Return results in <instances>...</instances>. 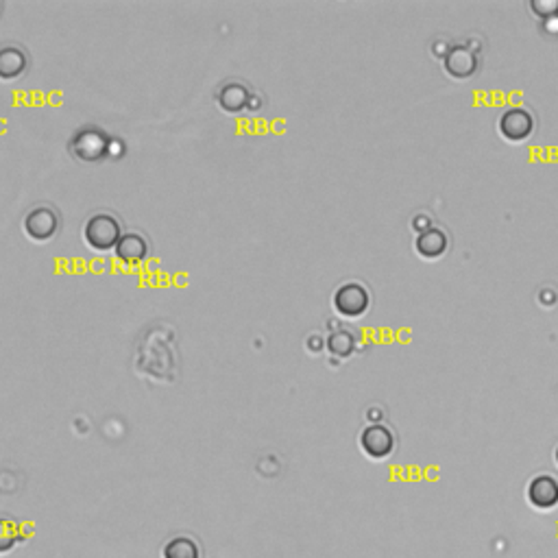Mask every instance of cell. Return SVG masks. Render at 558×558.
I'll use <instances>...</instances> for the list:
<instances>
[{"mask_svg":"<svg viewBox=\"0 0 558 558\" xmlns=\"http://www.w3.org/2000/svg\"><path fill=\"white\" fill-rule=\"evenodd\" d=\"M83 238L96 251H110L116 249L120 240V220L110 212L92 214L83 227Z\"/></svg>","mask_w":558,"mask_h":558,"instance_id":"obj_1","label":"cell"},{"mask_svg":"<svg viewBox=\"0 0 558 558\" xmlns=\"http://www.w3.org/2000/svg\"><path fill=\"white\" fill-rule=\"evenodd\" d=\"M332 306H334V310L339 312L341 316L356 319V316H362L369 310L371 295L360 282H347L334 291Z\"/></svg>","mask_w":558,"mask_h":558,"instance_id":"obj_2","label":"cell"},{"mask_svg":"<svg viewBox=\"0 0 558 558\" xmlns=\"http://www.w3.org/2000/svg\"><path fill=\"white\" fill-rule=\"evenodd\" d=\"M499 135L508 142H523L535 131V119L526 107H508L497 120Z\"/></svg>","mask_w":558,"mask_h":558,"instance_id":"obj_3","label":"cell"},{"mask_svg":"<svg viewBox=\"0 0 558 558\" xmlns=\"http://www.w3.org/2000/svg\"><path fill=\"white\" fill-rule=\"evenodd\" d=\"M395 434L393 430L382 423H371L362 430L360 447L362 452L373 460H384L395 452Z\"/></svg>","mask_w":558,"mask_h":558,"instance_id":"obj_4","label":"cell"},{"mask_svg":"<svg viewBox=\"0 0 558 558\" xmlns=\"http://www.w3.org/2000/svg\"><path fill=\"white\" fill-rule=\"evenodd\" d=\"M22 227L27 232V236L36 242H46L57 234L60 227V218H57L55 209L48 208V205H37L31 212L27 214L22 220Z\"/></svg>","mask_w":558,"mask_h":558,"instance_id":"obj_5","label":"cell"},{"mask_svg":"<svg viewBox=\"0 0 558 558\" xmlns=\"http://www.w3.org/2000/svg\"><path fill=\"white\" fill-rule=\"evenodd\" d=\"M526 499L537 511H552L558 506V480L550 473H541L528 482Z\"/></svg>","mask_w":558,"mask_h":558,"instance_id":"obj_6","label":"cell"},{"mask_svg":"<svg viewBox=\"0 0 558 558\" xmlns=\"http://www.w3.org/2000/svg\"><path fill=\"white\" fill-rule=\"evenodd\" d=\"M480 60L478 53L469 46H449V51L443 57V68L454 79H469L478 72Z\"/></svg>","mask_w":558,"mask_h":558,"instance_id":"obj_7","label":"cell"},{"mask_svg":"<svg viewBox=\"0 0 558 558\" xmlns=\"http://www.w3.org/2000/svg\"><path fill=\"white\" fill-rule=\"evenodd\" d=\"M447 247H449V238L440 227H430L428 232L419 234L417 240H414V251H417L423 259L443 258L445 251H447Z\"/></svg>","mask_w":558,"mask_h":558,"instance_id":"obj_8","label":"cell"},{"mask_svg":"<svg viewBox=\"0 0 558 558\" xmlns=\"http://www.w3.org/2000/svg\"><path fill=\"white\" fill-rule=\"evenodd\" d=\"M27 68V53L21 46H3L0 48V79L13 81L22 75Z\"/></svg>","mask_w":558,"mask_h":558,"instance_id":"obj_9","label":"cell"},{"mask_svg":"<svg viewBox=\"0 0 558 558\" xmlns=\"http://www.w3.org/2000/svg\"><path fill=\"white\" fill-rule=\"evenodd\" d=\"M114 253L116 258L122 259V262H140V259H144L146 253H149V242H146L144 236H140V234L135 232L122 234Z\"/></svg>","mask_w":558,"mask_h":558,"instance_id":"obj_10","label":"cell"},{"mask_svg":"<svg viewBox=\"0 0 558 558\" xmlns=\"http://www.w3.org/2000/svg\"><path fill=\"white\" fill-rule=\"evenodd\" d=\"M247 101L249 90L244 86H240V83H229V86H225L218 94L220 107L227 111H240L247 105Z\"/></svg>","mask_w":558,"mask_h":558,"instance_id":"obj_11","label":"cell"},{"mask_svg":"<svg viewBox=\"0 0 558 558\" xmlns=\"http://www.w3.org/2000/svg\"><path fill=\"white\" fill-rule=\"evenodd\" d=\"M356 349V336L347 330H336L327 336V351L339 358H349Z\"/></svg>","mask_w":558,"mask_h":558,"instance_id":"obj_12","label":"cell"},{"mask_svg":"<svg viewBox=\"0 0 558 558\" xmlns=\"http://www.w3.org/2000/svg\"><path fill=\"white\" fill-rule=\"evenodd\" d=\"M164 558H201L199 546L188 537H177L170 538L164 546Z\"/></svg>","mask_w":558,"mask_h":558,"instance_id":"obj_13","label":"cell"},{"mask_svg":"<svg viewBox=\"0 0 558 558\" xmlns=\"http://www.w3.org/2000/svg\"><path fill=\"white\" fill-rule=\"evenodd\" d=\"M530 9L535 12L537 18L547 21V18L558 16V0H532Z\"/></svg>","mask_w":558,"mask_h":558,"instance_id":"obj_14","label":"cell"},{"mask_svg":"<svg viewBox=\"0 0 558 558\" xmlns=\"http://www.w3.org/2000/svg\"><path fill=\"white\" fill-rule=\"evenodd\" d=\"M16 541H18L16 526H13L12 521H4V519H0V552L12 550L13 543Z\"/></svg>","mask_w":558,"mask_h":558,"instance_id":"obj_15","label":"cell"},{"mask_svg":"<svg viewBox=\"0 0 558 558\" xmlns=\"http://www.w3.org/2000/svg\"><path fill=\"white\" fill-rule=\"evenodd\" d=\"M430 227H434V225H432V220H430V217H425V214H419V217L413 218V229L417 234L428 232Z\"/></svg>","mask_w":558,"mask_h":558,"instance_id":"obj_16","label":"cell"},{"mask_svg":"<svg viewBox=\"0 0 558 558\" xmlns=\"http://www.w3.org/2000/svg\"><path fill=\"white\" fill-rule=\"evenodd\" d=\"M538 301L541 303H546V306H552V303H554L556 300H554V292H547V291H543L541 295H538Z\"/></svg>","mask_w":558,"mask_h":558,"instance_id":"obj_17","label":"cell"},{"mask_svg":"<svg viewBox=\"0 0 558 558\" xmlns=\"http://www.w3.org/2000/svg\"><path fill=\"white\" fill-rule=\"evenodd\" d=\"M554 460H556V464H558V445H556V449H554Z\"/></svg>","mask_w":558,"mask_h":558,"instance_id":"obj_18","label":"cell"}]
</instances>
